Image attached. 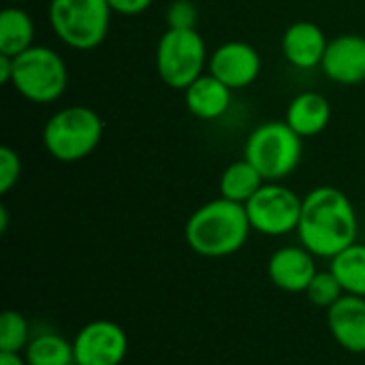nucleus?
<instances>
[{
    "label": "nucleus",
    "mask_w": 365,
    "mask_h": 365,
    "mask_svg": "<svg viewBox=\"0 0 365 365\" xmlns=\"http://www.w3.org/2000/svg\"><path fill=\"white\" fill-rule=\"evenodd\" d=\"M207 68L231 90H244L257 81L261 73V56L250 43L227 41L210 53Z\"/></svg>",
    "instance_id": "obj_10"
},
{
    "label": "nucleus",
    "mask_w": 365,
    "mask_h": 365,
    "mask_svg": "<svg viewBox=\"0 0 365 365\" xmlns=\"http://www.w3.org/2000/svg\"><path fill=\"white\" fill-rule=\"evenodd\" d=\"M11 86L34 105L56 103L68 86L64 58L47 45H32L13 58Z\"/></svg>",
    "instance_id": "obj_6"
},
{
    "label": "nucleus",
    "mask_w": 365,
    "mask_h": 365,
    "mask_svg": "<svg viewBox=\"0 0 365 365\" xmlns=\"http://www.w3.org/2000/svg\"><path fill=\"white\" fill-rule=\"evenodd\" d=\"M319 68L329 81L340 86L365 81V36L349 32L331 38Z\"/></svg>",
    "instance_id": "obj_11"
},
{
    "label": "nucleus",
    "mask_w": 365,
    "mask_h": 365,
    "mask_svg": "<svg viewBox=\"0 0 365 365\" xmlns=\"http://www.w3.org/2000/svg\"><path fill=\"white\" fill-rule=\"evenodd\" d=\"M30 342V327L21 312L4 310L0 317V353L26 351Z\"/></svg>",
    "instance_id": "obj_21"
},
{
    "label": "nucleus",
    "mask_w": 365,
    "mask_h": 365,
    "mask_svg": "<svg viewBox=\"0 0 365 365\" xmlns=\"http://www.w3.org/2000/svg\"><path fill=\"white\" fill-rule=\"evenodd\" d=\"M233 90L212 73H203L184 90L186 109L199 120H218L231 107Z\"/></svg>",
    "instance_id": "obj_15"
},
{
    "label": "nucleus",
    "mask_w": 365,
    "mask_h": 365,
    "mask_svg": "<svg viewBox=\"0 0 365 365\" xmlns=\"http://www.w3.org/2000/svg\"><path fill=\"white\" fill-rule=\"evenodd\" d=\"M302 201L297 192L280 182H265L257 195L244 205L250 227L267 237H280L297 231L302 216Z\"/></svg>",
    "instance_id": "obj_8"
},
{
    "label": "nucleus",
    "mask_w": 365,
    "mask_h": 365,
    "mask_svg": "<svg viewBox=\"0 0 365 365\" xmlns=\"http://www.w3.org/2000/svg\"><path fill=\"white\" fill-rule=\"evenodd\" d=\"M9 2H13V4H24V2H30V0H9Z\"/></svg>",
    "instance_id": "obj_29"
},
{
    "label": "nucleus",
    "mask_w": 365,
    "mask_h": 365,
    "mask_svg": "<svg viewBox=\"0 0 365 365\" xmlns=\"http://www.w3.org/2000/svg\"><path fill=\"white\" fill-rule=\"evenodd\" d=\"M105 130L103 118L86 105H68L58 109L43 126V148L60 163H77L88 158L101 143Z\"/></svg>",
    "instance_id": "obj_3"
},
{
    "label": "nucleus",
    "mask_w": 365,
    "mask_h": 365,
    "mask_svg": "<svg viewBox=\"0 0 365 365\" xmlns=\"http://www.w3.org/2000/svg\"><path fill=\"white\" fill-rule=\"evenodd\" d=\"M306 295H308V299H310L314 306L329 310V308H331L342 295H346V293H344L340 280L336 278V274L329 269V272H317V276L312 278V282H310Z\"/></svg>",
    "instance_id": "obj_22"
},
{
    "label": "nucleus",
    "mask_w": 365,
    "mask_h": 365,
    "mask_svg": "<svg viewBox=\"0 0 365 365\" xmlns=\"http://www.w3.org/2000/svg\"><path fill=\"white\" fill-rule=\"evenodd\" d=\"M11 79H13V58L0 56V81L11 83Z\"/></svg>",
    "instance_id": "obj_26"
},
{
    "label": "nucleus",
    "mask_w": 365,
    "mask_h": 365,
    "mask_svg": "<svg viewBox=\"0 0 365 365\" xmlns=\"http://www.w3.org/2000/svg\"><path fill=\"white\" fill-rule=\"evenodd\" d=\"M34 45V21L19 4L4 6L0 13V56L15 58Z\"/></svg>",
    "instance_id": "obj_17"
},
{
    "label": "nucleus",
    "mask_w": 365,
    "mask_h": 365,
    "mask_svg": "<svg viewBox=\"0 0 365 365\" xmlns=\"http://www.w3.org/2000/svg\"><path fill=\"white\" fill-rule=\"evenodd\" d=\"M329 38L321 30V26L312 21H295L291 24L280 41L284 60L302 71H310L321 66Z\"/></svg>",
    "instance_id": "obj_13"
},
{
    "label": "nucleus",
    "mask_w": 365,
    "mask_h": 365,
    "mask_svg": "<svg viewBox=\"0 0 365 365\" xmlns=\"http://www.w3.org/2000/svg\"><path fill=\"white\" fill-rule=\"evenodd\" d=\"M250 231L246 207L218 197L190 214L184 237L192 252L207 259H222L240 252Z\"/></svg>",
    "instance_id": "obj_2"
},
{
    "label": "nucleus",
    "mask_w": 365,
    "mask_h": 365,
    "mask_svg": "<svg viewBox=\"0 0 365 365\" xmlns=\"http://www.w3.org/2000/svg\"><path fill=\"white\" fill-rule=\"evenodd\" d=\"M111 13L107 0H51L47 17L66 47L90 51L107 38Z\"/></svg>",
    "instance_id": "obj_5"
},
{
    "label": "nucleus",
    "mask_w": 365,
    "mask_h": 365,
    "mask_svg": "<svg viewBox=\"0 0 365 365\" xmlns=\"http://www.w3.org/2000/svg\"><path fill=\"white\" fill-rule=\"evenodd\" d=\"M302 152L304 139L284 120L259 124L244 145V158L255 165L265 182H280L289 178L299 167Z\"/></svg>",
    "instance_id": "obj_4"
},
{
    "label": "nucleus",
    "mask_w": 365,
    "mask_h": 365,
    "mask_svg": "<svg viewBox=\"0 0 365 365\" xmlns=\"http://www.w3.org/2000/svg\"><path fill=\"white\" fill-rule=\"evenodd\" d=\"M19 175H21L19 154L13 148L2 145L0 148V195H6L19 182Z\"/></svg>",
    "instance_id": "obj_24"
},
{
    "label": "nucleus",
    "mask_w": 365,
    "mask_h": 365,
    "mask_svg": "<svg viewBox=\"0 0 365 365\" xmlns=\"http://www.w3.org/2000/svg\"><path fill=\"white\" fill-rule=\"evenodd\" d=\"M9 229V212L4 205H0V233H6Z\"/></svg>",
    "instance_id": "obj_28"
},
{
    "label": "nucleus",
    "mask_w": 365,
    "mask_h": 365,
    "mask_svg": "<svg viewBox=\"0 0 365 365\" xmlns=\"http://www.w3.org/2000/svg\"><path fill=\"white\" fill-rule=\"evenodd\" d=\"M331 272L346 295L365 297V244H353L331 259Z\"/></svg>",
    "instance_id": "obj_19"
},
{
    "label": "nucleus",
    "mask_w": 365,
    "mask_h": 365,
    "mask_svg": "<svg viewBox=\"0 0 365 365\" xmlns=\"http://www.w3.org/2000/svg\"><path fill=\"white\" fill-rule=\"evenodd\" d=\"M0 365H28L19 353H0Z\"/></svg>",
    "instance_id": "obj_27"
},
{
    "label": "nucleus",
    "mask_w": 365,
    "mask_h": 365,
    "mask_svg": "<svg viewBox=\"0 0 365 365\" xmlns=\"http://www.w3.org/2000/svg\"><path fill=\"white\" fill-rule=\"evenodd\" d=\"M267 276L287 293H306L317 276L314 255L304 246H282L269 257Z\"/></svg>",
    "instance_id": "obj_12"
},
{
    "label": "nucleus",
    "mask_w": 365,
    "mask_h": 365,
    "mask_svg": "<svg viewBox=\"0 0 365 365\" xmlns=\"http://www.w3.org/2000/svg\"><path fill=\"white\" fill-rule=\"evenodd\" d=\"M199 11L192 0H173L167 6V28L173 30H192L197 28Z\"/></svg>",
    "instance_id": "obj_23"
},
{
    "label": "nucleus",
    "mask_w": 365,
    "mask_h": 365,
    "mask_svg": "<svg viewBox=\"0 0 365 365\" xmlns=\"http://www.w3.org/2000/svg\"><path fill=\"white\" fill-rule=\"evenodd\" d=\"M73 351L75 365H120L128 353V338L113 321H92L77 331Z\"/></svg>",
    "instance_id": "obj_9"
},
{
    "label": "nucleus",
    "mask_w": 365,
    "mask_h": 365,
    "mask_svg": "<svg viewBox=\"0 0 365 365\" xmlns=\"http://www.w3.org/2000/svg\"><path fill=\"white\" fill-rule=\"evenodd\" d=\"M24 359L28 365H73V342H68L60 334H41L28 342Z\"/></svg>",
    "instance_id": "obj_20"
},
{
    "label": "nucleus",
    "mask_w": 365,
    "mask_h": 365,
    "mask_svg": "<svg viewBox=\"0 0 365 365\" xmlns=\"http://www.w3.org/2000/svg\"><path fill=\"white\" fill-rule=\"evenodd\" d=\"M334 340L349 353H365V297L342 295L327 310Z\"/></svg>",
    "instance_id": "obj_14"
},
{
    "label": "nucleus",
    "mask_w": 365,
    "mask_h": 365,
    "mask_svg": "<svg viewBox=\"0 0 365 365\" xmlns=\"http://www.w3.org/2000/svg\"><path fill=\"white\" fill-rule=\"evenodd\" d=\"M210 56L203 36L192 30L167 28L156 45V71L165 86L173 90H186L195 79L203 75Z\"/></svg>",
    "instance_id": "obj_7"
},
{
    "label": "nucleus",
    "mask_w": 365,
    "mask_h": 365,
    "mask_svg": "<svg viewBox=\"0 0 365 365\" xmlns=\"http://www.w3.org/2000/svg\"><path fill=\"white\" fill-rule=\"evenodd\" d=\"M359 220L351 199L336 186H317L302 201L297 235L314 257L334 259L357 242Z\"/></svg>",
    "instance_id": "obj_1"
},
{
    "label": "nucleus",
    "mask_w": 365,
    "mask_h": 365,
    "mask_svg": "<svg viewBox=\"0 0 365 365\" xmlns=\"http://www.w3.org/2000/svg\"><path fill=\"white\" fill-rule=\"evenodd\" d=\"M263 184H265V180L255 169V165H250L246 158H242V160L231 163L222 171L218 188H220V197L222 199H229V201L246 205L257 195V190Z\"/></svg>",
    "instance_id": "obj_18"
},
{
    "label": "nucleus",
    "mask_w": 365,
    "mask_h": 365,
    "mask_svg": "<svg viewBox=\"0 0 365 365\" xmlns=\"http://www.w3.org/2000/svg\"><path fill=\"white\" fill-rule=\"evenodd\" d=\"M109 9L113 13H120V15H126V17H133V15H141L150 9L152 0H107Z\"/></svg>",
    "instance_id": "obj_25"
},
{
    "label": "nucleus",
    "mask_w": 365,
    "mask_h": 365,
    "mask_svg": "<svg viewBox=\"0 0 365 365\" xmlns=\"http://www.w3.org/2000/svg\"><path fill=\"white\" fill-rule=\"evenodd\" d=\"M329 120H331L329 101L321 92H314V90H308V92L297 94L289 103L287 113H284V122L302 139L321 135L327 128Z\"/></svg>",
    "instance_id": "obj_16"
}]
</instances>
